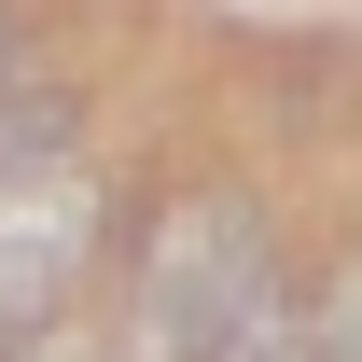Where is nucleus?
Returning <instances> with one entry per match:
<instances>
[{"label": "nucleus", "mask_w": 362, "mask_h": 362, "mask_svg": "<svg viewBox=\"0 0 362 362\" xmlns=\"http://www.w3.org/2000/svg\"><path fill=\"white\" fill-rule=\"evenodd\" d=\"M279 293V223L251 181H195L153 209L139 237V279H126V362H223L237 320Z\"/></svg>", "instance_id": "1"}, {"label": "nucleus", "mask_w": 362, "mask_h": 362, "mask_svg": "<svg viewBox=\"0 0 362 362\" xmlns=\"http://www.w3.org/2000/svg\"><path fill=\"white\" fill-rule=\"evenodd\" d=\"M84 237H98V195H84V181H42V195L0 181V334L42 320L56 293L84 279Z\"/></svg>", "instance_id": "2"}, {"label": "nucleus", "mask_w": 362, "mask_h": 362, "mask_svg": "<svg viewBox=\"0 0 362 362\" xmlns=\"http://www.w3.org/2000/svg\"><path fill=\"white\" fill-rule=\"evenodd\" d=\"M70 139H84V112H70V98H56L42 70H28L14 98H0V181H14V195H42V181H70Z\"/></svg>", "instance_id": "3"}, {"label": "nucleus", "mask_w": 362, "mask_h": 362, "mask_svg": "<svg viewBox=\"0 0 362 362\" xmlns=\"http://www.w3.org/2000/svg\"><path fill=\"white\" fill-rule=\"evenodd\" d=\"M223 362H320V307H307V293H293V279H279L265 307L237 320V349H223Z\"/></svg>", "instance_id": "4"}, {"label": "nucleus", "mask_w": 362, "mask_h": 362, "mask_svg": "<svg viewBox=\"0 0 362 362\" xmlns=\"http://www.w3.org/2000/svg\"><path fill=\"white\" fill-rule=\"evenodd\" d=\"M320 362H362V265L320 293Z\"/></svg>", "instance_id": "5"}, {"label": "nucleus", "mask_w": 362, "mask_h": 362, "mask_svg": "<svg viewBox=\"0 0 362 362\" xmlns=\"http://www.w3.org/2000/svg\"><path fill=\"white\" fill-rule=\"evenodd\" d=\"M14 84H28V56H14V14H0V98H14Z\"/></svg>", "instance_id": "6"}, {"label": "nucleus", "mask_w": 362, "mask_h": 362, "mask_svg": "<svg viewBox=\"0 0 362 362\" xmlns=\"http://www.w3.org/2000/svg\"><path fill=\"white\" fill-rule=\"evenodd\" d=\"M28 362H84V349H28Z\"/></svg>", "instance_id": "7"}]
</instances>
